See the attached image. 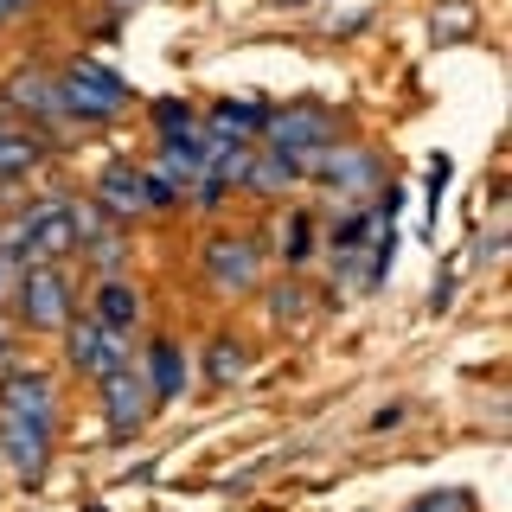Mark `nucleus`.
<instances>
[{
  "instance_id": "nucleus-1",
  "label": "nucleus",
  "mask_w": 512,
  "mask_h": 512,
  "mask_svg": "<svg viewBox=\"0 0 512 512\" xmlns=\"http://www.w3.org/2000/svg\"><path fill=\"white\" fill-rule=\"evenodd\" d=\"M0 250H7L20 269L64 263V256H71V199H39V205H26V212L13 218L7 231H0Z\"/></svg>"
},
{
  "instance_id": "nucleus-2",
  "label": "nucleus",
  "mask_w": 512,
  "mask_h": 512,
  "mask_svg": "<svg viewBox=\"0 0 512 512\" xmlns=\"http://www.w3.org/2000/svg\"><path fill=\"white\" fill-rule=\"evenodd\" d=\"M58 96H64V116L71 122H116L135 96H128V84L116 71H103L96 58H77L58 71Z\"/></svg>"
},
{
  "instance_id": "nucleus-3",
  "label": "nucleus",
  "mask_w": 512,
  "mask_h": 512,
  "mask_svg": "<svg viewBox=\"0 0 512 512\" xmlns=\"http://www.w3.org/2000/svg\"><path fill=\"white\" fill-rule=\"evenodd\" d=\"M333 135H340V116L320 103H288V109H269L263 122V141L288 160H301V173H314V154L333 148Z\"/></svg>"
},
{
  "instance_id": "nucleus-4",
  "label": "nucleus",
  "mask_w": 512,
  "mask_h": 512,
  "mask_svg": "<svg viewBox=\"0 0 512 512\" xmlns=\"http://www.w3.org/2000/svg\"><path fill=\"white\" fill-rule=\"evenodd\" d=\"M90 199L103 205L109 218H148V212H167V205H180V192L160 180L154 167H128V160H116V167H103V180H96Z\"/></svg>"
},
{
  "instance_id": "nucleus-5",
  "label": "nucleus",
  "mask_w": 512,
  "mask_h": 512,
  "mask_svg": "<svg viewBox=\"0 0 512 512\" xmlns=\"http://www.w3.org/2000/svg\"><path fill=\"white\" fill-rule=\"evenodd\" d=\"M13 301H20V320L32 333H64L71 327V276H64L58 263H39V269H20V282H13Z\"/></svg>"
},
{
  "instance_id": "nucleus-6",
  "label": "nucleus",
  "mask_w": 512,
  "mask_h": 512,
  "mask_svg": "<svg viewBox=\"0 0 512 512\" xmlns=\"http://www.w3.org/2000/svg\"><path fill=\"white\" fill-rule=\"evenodd\" d=\"M64 352H71V372H84V378L103 384L109 372L128 365V333L103 327L96 314H71V327H64Z\"/></svg>"
},
{
  "instance_id": "nucleus-7",
  "label": "nucleus",
  "mask_w": 512,
  "mask_h": 512,
  "mask_svg": "<svg viewBox=\"0 0 512 512\" xmlns=\"http://www.w3.org/2000/svg\"><path fill=\"white\" fill-rule=\"evenodd\" d=\"M0 423L58 429V384L45 372H7L0 378Z\"/></svg>"
},
{
  "instance_id": "nucleus-8",
  "label": "nucleus",
  "mask_w": 512,
  "mask_h": 512,
  "mask_svg": "<svg viewBox=\"0 0 512 512\" xmlns=\"http://www.w3.org/2000/svg\"><path fill=\"white\" fill-rule=\"evenodd\" d=\"M148 416H154V391H148V378H141V372H128V365H122V372L103 378V429L116 442L135 436Z\"/></svg>"
},
{
  "instance_id": "nucleus-9",
  "label": "nucleus",
  "mask_w": 512,
  "mask_h": 512,
  "mask_svg": "<svg viewBox=\"0 0 512 512\" xmlns=\"http://www.w3.org/2000/svg\"><path fill=\"white\" fill-rule=\"evenodd\" d=\"M314 173L333 192H346V199H372V192H384V167H378L372 148H320Z\"/></svg>"
},
{
  "instance_id": "nucleus-10",
  "label": "nucleus",
  "mask_w": 512,
  "mask_h": 512,
  "mask_svg": "<svg viewBox=\"0 0 512 512\" xmlns=\"http://www.w3.org/2000/svg\"><path fill=\"white\" fill-rule=\"evenodd\" d=\"M205 276H212L218 288H231V295L256 288V276H263V250H256V237H218V244H205Z\"/></svg>"
},
{
  "instance_id": "nucleus-11",
  "label": "nucleus",
  "mask_w": 512,
  "mask_h": 512,
  "mask_svg": "<svg viewBox=\"0 0 512 512\" xmlns=\"http://www.w3.org/2000/svg\"><path fill=\"white\" fill-rule=\"evenodd\" d=\"M0 461H7V468L20 474L26 487H39V480H45V468H52V429L0 423Z\"/></svg>"
},
{
  "instance_id": "nucleus-12",
  "label": "nucleus",
  "mask_w": 512,
  "mask_h": 512,
  "mask_svg": "<svg viewBox=\"0 0 512 512\" xmlns=\"http://www.w3.org/2000/svg\"><path fill=\"white\" fill-rule=\"evenodd\" d=\"M7 103L20 109L26 122H39V128L71 122V116H64V96H58V77H52V71H20V77L7 84Z\"/></svg>"
},
{
  "instance_id": "nucleus-13",
  "label": "nucleus",
  "mask_w": 512,
  "mask_h": 512,
  "mask_svg": "<svg viewBox=\"0 0 512 512\" xmlns=\"http://www.w3.org/2000/svg\"><path fill=\"white\" fill-rule=\"evenodd\" d=\"M199 122L212 128L218 141H256L263 122H269V103H263V96H224V103H212Z\"/></svg>"
},
{
  "instance_id": "nucleus-14",
  "label": "nucleus",
  "mask_w": 512,
  "mask_h": 512,
  "mask_svg": "<svg viewBox=\"0 0 512 512\" xmlns=\"http://www.w3.org/2000/svg\"><path fill=\"white\" fill-rule=\"evenodd\" d=\"M90 314L103 320V327H116V333H135L141 327V288L122 282V276H103L96 295H90Z\"/></svg>"
},
{
  "instance_id": "nucleus-15",
  "label": "nucleus",
  "mask_w": 512,
  "mask_h": 512,
  "mask_svg": "<svg viewBox=\"0 0 512 512\" xmlns=\"http://www.w3.org/2000/svg\"><path fill=\"white\" fill-rule=\"evenodd\" d=\"M39 135H26V128H7L0 122V186H13V180H26V173H39Z\"/></svg>"
},
{
  "instance_id": "nucleus-16",
  "label": "nucleus",
  "mask_w": 512,
  "mask_h": 512,
  "mask_svg": "<svg viewBox=\"0 0 512 512\" xmlns=\"http://www.w3.org/2000/svg\"><path fill=\"white\" fill-rule=\"evenodd\" d=\"M148 391H154V404H173V397H180V384H186V359H180V346L173 340H154L148 346Z\"/></svg>"
},
{
  "instance_id": "nucleus-17",
  "label": "nucleus",
  "mask_w": 512,
  "mask_h": 512,
  "mask_svg": "<svg viewBox=\"0 0 512 512\" xmlns=\"http://www.w3.org/2000/svg\"><path fill=\"white\" fill-rule=\"evenodd\" d=\"M295 180H301V160H288L276 148H263V154L250 160V173H244L250 192H282V186H295Z\"/></svg>"
},
{
  "instance_id": "nucleus-18",
  "label": "nucleus",
  "mask_w": 512,
  "mask_h": 512,
  "mask_svg": "<svg viewBox=\"0 0 512 512\" xmlns=\"http://www.w3.org/2000/svg\"><path fill=\"white\" fill-rule=\"evenodd\" d=\"M90 256V269L96 276H122V256H128V237H122V224H103V231L96 237H84V244H77Z\"/></svg>"
},
{
  "instance_id": "nucleus-19",
  "label": "nucleus",
  "mask_w": 512,
  "mask_h": 512,
  "mask_svg": "<svg viewBox=\"0 0 512 512\" xmlns=\"http://www.w3.org/2000/svg\"><path fill=\"white\" fill-rule=\"evenodd\" d=\"M308 256H314V218H308V212H295V218H288V244H282V263H288V269H301Z\"/></svg>"
},
{
  "instance_id": "nucleus-20",
  "label": "nucleus",
  "mask_w": 512,
  "mask_h": 512,
  "mask_svg": "<svg viewBox=\"0 0 512 512\" xmlns=\"http://www.w3.org/2000/svg\"><path fill=\"white\" fill-rule=\"evenodd\" d=\"M205 378H212V384L244 378V346H237V340H218V346H212V365H205Z\"/></svg>"
},
{
  "instance_id": "nucleus-21",
  "label": "nucleus",
  "mask_w": 512,
  "mask_h": 512,
  "mask_svg": "<svg viewBox=\"0 0 512 512\" xmlns=\"http://www.w3.org/2000/svg\"><path fill=\"white\" fill-rule=\"evenodd\" d=\"M192 122H199V109L180 103V96H167V103L154 109V128H160V135H180V128H192Z\"/></svg>"
},
{
  "instance_id": "nucleus-22",
  "label": "nucleus",
  "mask_w": 512,
  "mask_h": 512,
  "mask_svg": "<svg viewBox=\"0 0 512 512\" xmlns=\"http://www.w3.org/2000/svg\"><path fill=\"white\" fill-rule=\"evenodd\" d=\"M276 320H288V327L301 320V282H282L276 288Z\"/></svg>"
},
{
  "instance_id": "nucleus-23",
  "label": "nucleus",
  "mask_w": 512,
  "mask_h": 512,
  "mask_svg": "<svg viewBox=\"0 0 512 512\" xmlns=\"http://www.w3.org/2000/svg\"><path fill=\"white\" fill-rule=\"evenodd\" d=\"M410 512H468V500H461V493H423Z\"/></svg>"
},
{
  "instance_id": "nucleus-24",
  "label": "nucleus",
  "mask_w": 512,
  "mask_h": 512,
  "mask_svg": "<svg viewBox=\"0 0 512 512\" xmlns=\"http://www.w3.org/2000/svg\"><path fill=\"white\" fill-rule=\"evenodd\" d=\"M468 26H474L468 7H461V13H455V7H436V32H442V39H448V32H468Z\"/></svg>"
},
{
  "instance_id": "nucleus-25",
  "label": "nucleus",
  "mask_w": 512,
  "mask_h": 512,
  "mask_svg": "<svg viewBox=\"0 0 512 512\" xmlns=\"http://www.w3.org/2000/svg\"><path fill=\"white\" fill-rule=\"evenodd\" d=\"M32 7H39V0H0V26H20Z\"/></svg>"
},
{
  "instance_id": "nucleus-26",
  "label": "nucleus",
  "mask_w": 512,
  "mask_h": 512,
  "mask_svg": "<svg viewBox=\"0 0 512 512\" xmlns=\"http://www.w3.org/2000/svg\"><path fill=\"white\" fill-rule=\"evenodd\" d=\"M13 282H20V263L0 250V301H13Z\"/></svg>"
},
{
  "instance_id": "nucleus-27",
  "label": "nucleus",
  "mask_w": 512,
  "mask_h": 512,
  "mask_svg": "<svg viewBox=\"0 0 512 512\" xmlns=\"http://www.w3.org/2000/svg\"><path fill=\"white\" fill-rule=\"evenodd\" d=\"M13 372V352H7V320H0V378Z\"/></svg>"
},
{
  "instance_id": "nucleus-28",
  "label": "nucleus",
  "mask_w": 512,
  "mask_h": 512,
  "mask_svg": "<svg viewBox=\"0 0 512 512\" xmlns=\"http://www.w3.org/2000/svg\"><path fill=\"white\" fill-rule=\"evenodd\" d=\"M276 7H301V0H276Z\"/></svg>"
},
{
  "instance_id": "nucleus-29",
  "label": "nucleus",
  "mask_w": 512,
  "mask_h": 512,
  "mask_svg": "<svg viewBox=\"0 0 512 512\" xmlns=\"http://www.w3.org/2000/svg\"><path fill=\"white\" fill-rule=\"evenodd\" d=\"M116 7H135V0H116Z\"/></svg>"
}]
</instances>
